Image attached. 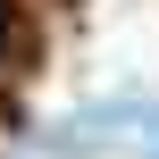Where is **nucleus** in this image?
<instances>
[{"instance_id":"nucleus-1","label":"nucleus","mask_w":159,"mask_h":159,"mask_svg":"<svg viewBox=\"0 0 159 159\" xmlns=\"http://www.w3.org/2000/svg\"><path fill=\"white\" fill-rule=\"evenodd\" d=\"M0 25H8V0H0Z\"/></svg>"}]
</instances>
